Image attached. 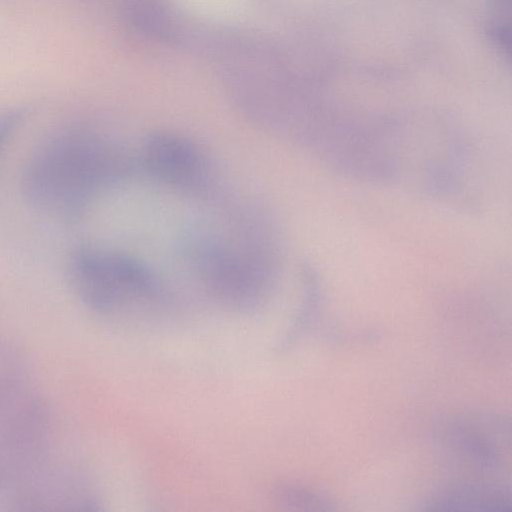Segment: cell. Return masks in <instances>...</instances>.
Returning a JSON list of instances; mask_svg holds the SVG:
<instances>
[{
	"mask_svg": "<svg viewBox=\"0 0 512 512\" xmlns=\"http://www.w3.org/2000/svg\"><path fill=\"white\" fill-rule=\"evenodd\" d=\"M279 236L266 212L244 205L189 228L181 251L215 301L250 312L266 304L277 284L282 260Z\"/></svg>",
	"mask_w": 512,
	"mask_h": 512,
	"instance_id": "1",
	"label": "cell"
},
{
	"mask_svg": "<svg viewBox=\"0 0 512 512\" xmlns=\"http://www.w3.org/2000/svg\"><path fill=\"white\" fill-rule=\"evenodd\" d=\"M136 158L117 141L86 126L64 127L36 147L21 172V189L37 209L79 219L97 197L128 179Z\"/></svg>",
	"mask_w": 512,
	"mask_h": 512,
	"instance_id": "2",
	"label": "cell"
},
{
	"mask_svg": "<svg viewBox=\"0 0 512 512\" xmlns=\"http://www.w3.org/2000/svg\"><path fill=\"white\" fill-rule=\"evenodd\" d=\"M67 277L91 311L116 316L160 304L162 283L143 260L125 252L81 245L70 255Z\"/></svg>",
	"mask_w": 512,
	"mask_h": 512,
	"instance_id": "3",
	"label": "cell"
},
{
	"mask_svg": "<svg viewBox=\"0 0 512 512\" xmlns=\"http://www.w3.org/2000/svg\"><path fill=\"white\" fill-rule=\"evenodd\" d=\"M436 441L449 464L474 472L481 478L495 476L504 480L510 448V424L503 417L465 414L449 418L437 429Z\"/></svg>",
	"mask_w": 512,
	"mask_h": 512,
	"instance_id": "4",
	"label": "cell"
},
{
	"mask_svg": "<svg viewBox=\"0 0 512 512\" xmlns=\"http://www.w3.org/2000/svg\"><path fill=\"white\" fill-rule=\"evenodd\" d=\"M136 161L152 179L178 193L204 197L211 188L209 159L196 143L180 134L167 131L148 134Z\"/></svg>",
	"mask_w": 512,
	"mask_h": 512,
	"instance_id": "5",
	"label": "cell"
},
{
	"mask_svg": "<svg viewBox=\"0 0 512 512\" xmlns=\"http://www.w3.org/2000/svg\"><path fill=\"white\" fill-rule=\"evenodd\" d=\"M126 14L139 30L159 39L171 37V22L159 0H127Z\"/></svg>",
	"mask_w": 512,
	"mask_h": 512,
	"instance_id": "6",
	"label": "cell"
},
{
	"mask_svg": "<svg viewBox=\"0 0 512 512\" xmlns=\"http://www.w3.org/2000/svg\"><path fill=\"white\" fill-rule=\"evenodd\" d=\"M281 501L289 506L304 510H335L333 502L326 496L297 485H281L278 488Z\"/></svg>",
	"mask_w": 512,
	"mask_h": 512,
	"instance_id": "7",
	"label": "cell"
},
{
	"mask_svg": "<svg viewBox=\"0 0 512 512\" xmlns=\"http://www.w3.org/2000/svg\"><path fill=\"white\" fill-rule=\"evenodd\" d=\"M24 119V110L11 108L0 113V162L8 142Z\"/></svg>",
	"mask_w": 512,
	"mask_h": 512,
	"instance_id": "8",
	"label": "cell"
}]
</instances>
